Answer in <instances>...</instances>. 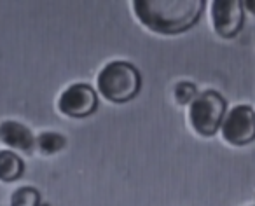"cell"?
Listing matches in <instances>:
<instances>
[{
  "mask_svg": "<svg viewBox=\"0 0 255 206\" xmlns=\"http://www.w3.org/2000/svg\"><path fill=\"white\" fill-rule=\"evenodd\" d=\"M203 0H135L133 12L147 30L159 35H178L199 21Z\"/></svg>",
  "mask_w": 255,
  "mask_h": 206,
  "instance_id": "cell-1",
  "label": "cell"
},
{
  "mask_svg": "<svg viewBox=\"0 0 255 206\" xmlns=\"http://www.w3.org/2000/svg\"><path fill=\"white\" fill-rule=\"evenodd\" d=\"M98 91L110 103H126L138 95L142 88V77L135 65L117 60L110 61L100 70Z\"/></svg>",
  "mask_w": 255,
  "mask_h": 206,
  "instance_id": "cell-2",
  "label": "cell"
},
{
  "mask_svg": "<svg viewBox=\"0 0 255 206\" xmlns=\"http://www.w3.org/2000/svg\"><path fill=\"white\" fill-rule=\"evenodd\" d=\"M227 114V102L220 93L206 89L198 93L189 105V122L199 136L210 138L222 126Z\"/></svg>",
  "mask_w": 255,
  "mask_h": 206,
  "instance_id": "cell-3",
  "label": "cell"
},
{
  "mask_svg": "<svg viewBox=\"0 0 255 206\" xmlns=\"http://www.w3.org/2000/svg\"><path fill=\"white\" fill-rule=\"evenodd\" d=\"M220 131L222 138L233 147L252 143L255 140V110L250 105H236L226 114Z\"/></svg>",
  "mask_w": 255,
  "mask_h": 206,
  "instance_id": "cell-4",
  "label": "cell"
},
{
  "mask_svg": "<svg viewBox=\"0 0 255 206\" xmlns=\"http://www.w3.org/2000/svg\"><path fill=\"white\" fill-rule=\"evenodd\" d=\"M58 108L63 115L72 119H82L95 114L98 108V95L88 84H72L61 93Z\"/></svg>",
  "mask_w": 255,
  "mask_h": 206,
  "instance_id": "cell-5",
  "label": "cell"
},
{
  "mask_svg": "<svg viewBox=\"0 0 255 206\" xmlns=\"http://www.w3.org/2000/svg\"><path fill=\"white\" fill-rule=\"evenodd\" d=\"M245 7L240 0H215L212 2V23L217 35L233 39L243 28Z\"/></svg>",
  "mask_w": 255,
  "mask_h": 206,
  "instance_id": "cell-6",
  "label": "cell"
},
{
  "mask_svg": "<svg viewBox=\"0 0 255 206\" xmlns=\"http://www.w3.org/2000/svg\"><path fill=\"white\" fill-rule=\"evenodd\" d=\"M0 142L12 150L25 154H33L37 149V136L28 126L18 121L0 122Z\"/></svg>",
  "mask_w": 255,
  "mask_h": 206,
  "instance_id": "cell-7",
  "label": "cell"
},
{
  "mask_svg": "<svg viewBox=\"0 0 255 206\" xmlns=\"http://www.w3.org/2000/svg\"><path fill=\"white\" fill-rule=\"evenodd\" d=\"M25 171L23 159L12 150H0V182L11 184L16 182Z\"/></svg>",
  "mask_w": 255,
  "mask_h": 206,
  "instance_id": "cell-8",
  "label": "cell"
},
{
  "mask_svg": "<svg viewBox=\"0 0 255 206\" xmlns=\"http://www.w3.org/2000/svg\"><path fill=\"white\" fill-rule=\"evenodd\" d=\"M65 145H67V138L63 135H60V133L46 131L37 136V149L42 154H46V156L58 154L60 150L65 149Z\"/></svg>",
  "mask_w": 255,
  "mask_h": 206,
  "instance_id": "cell-9",
  "label": "cell"
},
{
  "mask_svg": "<svg viewBox=\"0 0 255 206\" xmlns=\"http://www.w3.org/2000/svg\"><path fill=\"white\" fill-rule=\"evenodd\" d=\"M40 194L33 187H19L12 192L11 206H39Z\"/></svg>",
  "mask_w": 255,
  "mask_h": 206,
  "instance_id": "cell-10",
  "label": "cell"
},
{
  "mask_svg": "<svg viewBox=\"0 0 255 206\" xmlns=\"http://www.w3.org/2000/svg\"><path fill=\"white\" fill-rule=\"evenodd\" d=\"M173 96L178 105H191L196 96H198V88H196V84L191 81H180L175 86Z\"/></svg>",
  "mask_w": 255,
  "mask_h": 206,
  "instance_id": "cell-11",
  "label": "cell"
},
{
  "mask_svg": "<svg viewBox=\"0 0 255 206\" xmlns=\"http://www.w3.org/2000/svg\"><path fill=\"white\" fill-rule=\"evenodd\" d=\"M243 7L248 9L252 14H255V0H247V2H243Z\"/></svg>",
  "mask_w": 255,
  "mask_h": 206,
  "instance_id": "cell-12",
  "label": "cell"
}]
</instances>
